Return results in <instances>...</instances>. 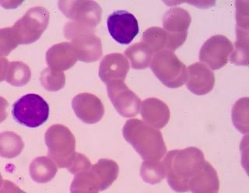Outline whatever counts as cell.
Returning a JSON list of instances; mask_svg holds the SVG:
<instances>
[{"mask_svg":"<svg viewBox=\"0 0 249 193\" xmlns=\"http://www.w3.org/2000/svg\"><path fill=\"white\" fill-rule=\"evenodd\" d=\"M206 160L202 150L196 147L171 150L163 161L167 183L174 191H189L191 180L203 168Z\"/></svg>","mask_w":249,"mask_h":193,"instance_id":"6da1fadb","label":"cell"},{"mask_svg":"<svg viewBox=\"0 0 249 193\" xmlns=\"http://www.w3.org/2000/svg\"><path fill=\"white\" fill-rule=\"evenodd\" d=\"M123 137L145 160H160L167 147L161 133L139 119H129L123 127Z\"/></svg>","mask_w":249,"mask_h":193,"instance_id":"7a4b0ae2","label":"cell"},{"mask_svg":"<svg viewBox=\"0 0 249 193\" xmlns=\"http://www.w3.org/2000/svg\"><path fill=\"white\" fill-rule=\"evenodd\" d=\"M66 39L70 40L77 60L93 63L101 59L103 54L102 43L92 28L75 22H69L64 28Z\"/></svg>","mask_w":249,"mask_h":193,"instance_id":"3957f363","label":"cell"},{"mask_svg":"<svg viewBox=\"0 0 249 193\" xmlns=\"http://www.w3.org/2000/svg\"><path fill=\"white\" fill-rule=\"evenodd\" d=\"M49 158L60 168H68L76 156V139L63 125L49 127L45 135Z\"/></svg>","mask_w":249,"mask_h":193,"instance_id":"277c9868","label":"cell"},{"mask_svg":"<svg viewBox=\"0 0 249 193\" xmlns=\"http://www.w3.org/2000/svg\"><path fill=\"white\" fill-rule=\"evenodd\" d=\"M12 115L20 125L37 128L49 119V104L38 94H26L14 104Z\"/></svg>","mask_w":249,"mask_h":193,"instance_id":"5b68a950","label":"cell"},{"mask_svg":"<svg viewBox=\"0 0 249 193\" xmlns=\"http://www.w3.org/2000/svg\"><path fill=\"white\" fill-rule=\"evenodd\" d=\"M150 65L154 75L167 88H178L186 81L187 67L172 51L157 53Z\"/></svg>","mask_w":249,"mask_h":193,"instance_id":"8992f818","label":"cell"},{"mask_svg":"<svg viewBox=\"0 0 249 193\" xmlns=\"http://www.w3.org/2000/svg\"><path fill=\"white\" fill-rule=\"evenodd\" d=\"M49 18V12L44 7L30 9L12 27L19 45H29L37 41L48 28Z\"/></svg>","mask_w":249,"mask_h":193,"instance_id":"52a82bcc","label":"cell"},{"mask_svg":"<svg viewBox=\"0 0 249 193\" xmlns=\"http://www.w3.org/2000/svg\"><path fill=\"white\" fill-rule=\"evenodd\" d=\"M58 6L66 18L81 25L93 29L101 22L102 9L97 2L93 1H59Z\"/></svg>","mask_w":249,"mask_h":193,"instance_id":"ba28073f","label":"cell"},{"mask_svg":"<svg viewBox=\"0 0 249 193\" xmlns=\"http://www.w3.org/2000/svg\"><path fill=\"white\" fill-rule=\"evenodd\" d=\"M191 22L189 13L180 7L170 9L164 14L163 30L169 36V51H175L185 43Z\"/></svg>","mask_w":249,"mask_h":193,"instance_id":"9c48e42d","label":"cell"},{"mask_svg":"<svg viewBox=\"0 0 249 193\" xmlns=\"http://www.w3.org/2000/svg\"><path fill=\"white\" fill-rule=\"evenodd\" d=\"M106 85L109 98L122 116L132 118L140 113L141 100L126 86L124 81L116 80Z\"/></svg>","mask_w":249,"mask_h":193,"instance_id":"30bf717a","label":"cell"},{"mask_svg":"<svg viewBox=\"0 0 249 193\" xmlns=\"http://www.w3.org/2000/svg\"><path fill=\"white\" fill-rule=\"evenodd\" d=\"M233 50V44L224 35H214L203 44L199 53V59L213 70H220L228 62Z\"/></svg>","mask_w":249,"mask_h":193,"instance_id":"8fae6325","label":"cell"},{"mask_svg":"<svg viewBox=\"0 0 249 193\" xmlns=\"http://www.w3.org/2000/svg\"><path fill=\"white\" fill-rule=\"evenodd\" d=\"M107 29L113 39L121 45H128L139 34L138 20L125 10H117L108 17Z\"/></svg>","mask_w":249,"mask_h":193,"instance_id":"7c38bea8","label":"cell"},{"mask_svg":"<svg viewBox=\"0 0 249 193\" xmlns=\"http://www.w3.org/2000/svg\"><path fill=\"white\" fill-rule=\"evenodd\" d=\"M72 107L76 116L88 124L98 123L105 115L103 103L97 96L89 93H84L74 97Z\"/></svg>","mask_w":249,"mask_h":193,"instance_id":"4fadbf2b","label":"cell"},{"mask_svg":"<svg viewBox=\"0 0 249 193\" xmlns=\"http://www.w3.org/2000/svg\"><path fill=\"white\" fill-rule=\"evenodd\" d=\"M186 87L196 95H205L213 89L214 73L203 63H196L187 69Z\"/></svg>","mask_w":249,"mask_h":193,"instance_id":"5bb4252c","label":"cell"},{"mask_svg":"<svg viewBox=\"0 0 249 193\" xmlns=\"http://www.w3.org/2000/svg\"><path fill=\"white\" fill-rule=\"evenodd\" d=\"M128 70L129 63L126 57L121 53H111L101 61L99 76L105 84L116 80L124 81Z\"/></svg>","mask_w":249,"mask_h":193,"instance_id":"9a60e30c","label":"cell"},{"mask_svg":"<svg viewBox=\"0 0 249 193\" xmlns=\"http://www.w3.org/2000/svg\"><path fill=\"white\" fill-rule=\"evenodd\" d=\"M140 107L144 123L154 129H162L169 122V107L158 98H147L143 101Z\"/></svg>","mask_w":249,"mask_h":193,"instance_id":"2e32d148","label":"cell"},{"mask_svg":"<svg viewBox=\"0 0 249 193\" xmlns=\"http://www.w3.org/2000/svg\"><path fill=\"white\" fill-rule=\"evenodd\" d=\"M76 54L69 42H62L53 45L47 51L46 62L53 70L63 72L68 70L76 64Z\"/></svg>","mask_w":249,"mask_h":193,"instance_id":"e0dca14e","label":"cell"},{"mask_svg":"<svg viewBox=\"0 0 249 193\" xmlns=\"http://www.w3.org/2000/svg\"><path fill=\"white\" fill-rule=\"evenodd\" d=\"M189 191L193 193H216L220 189L217 172L208 161L196 175L191 180Z\"/></svg>","mask_w":249,"mask_h":193,"instance_id":"ac0fdd59","label":"cell"},{"mask_svg":"<svg viewBox=\"0 0 249 193\" xmlns=\"http://www.w3.org/2000/svg\"><path fill=\"white\" fill-rule=\"evenodd\" d=\"M89 172L98 181L100 191L110 187L119 176V168L116 162L108 159H101L89 168Z\"/></svg>","mask_w":249,"mask_h":193,"instance_id":"d6986e66","label":"cell"},{"mask_svg":"<svg viewBox=\"0 0 249 193\" xmlns=\"http://www.w3.org/2000/svg\"><path fill=\"white\" fill-rule=\"evenodd\" d=\"M30 175L37 183L49 182L56 175L57 166L52 159L47 157L35 158L30 164Z\"/></svg>","mask_w":249,"mask_h":193,"instance_id":"ffe728a7","label":"cell"},{"mask_svg":"<svg viewBox=\"0 0 249 193\" xmlns=\"http://www.w3.org/2000/svg\"><path fill=\"white\" fill-rule=\"evenodd\" d=\"M124 55L130 61L132 69L144 70L150 67L154 53L146 44L139 42L128 48Z\"/></svg>","mask_w":249,"mask_h":193,"instance_id":"44dd1931","label":"cell"},{"mask_svg":"<svg viewBox=\"0 0 249 193\" xmlns=\"http://www.w3.org/2000/svg\"><path fill=\"white\" fill-rule=\"evenodd\" d=\"M141 42L146 44L154 55L163 50H169V36L163 28L157 27L148 28L142 35Z\"/></svg>","mask_w":249,"mask_h":193,"instance_id":"7402d4cb","label":"cell"},{"mask_svg":"<svg viewBox=\"0 0 249 193\" xmlns=\"http://www.w3.org/2000/svg\"><path fill=\"white\" fill-rule=\"evenodd\" d=\"M24 147L23 140L14 132L0 133V157L8 159L17 158Z\"/></svg>","mask_w":249,"mask_h":193,"instance_id":"603a6c76","label":"cell"},{"mask_svg":"<svg viewBox=\"0 0 249 193\" xmlns=\"http://www.w3.org/2000/svg\"><path fill=\"white\" fill-rule=\"evenodd\" d=\"M235 49L230 55L231 62L239 66L249 64V30L236 28Z\"/></svg>","mask_w":249,"mask_h":193,"instance_id":"cb8c5ba5","label":"cell"},{"mask_svg":"<svg viewBox=\"0 0 249 193\" xmlns=\"http://www.w3.org/2000/svg\"><path fill=\"white\" fill-rule=\"evenodd\" d=\"M31 77L30 67L23 62H11L8 66L6 80L12 86H24Z\"/></svg>","mask_w":249,"mask_h":193,"instance_id":"d4e9b609","label":"cell"},{"mask_svg":"<svg viewBox=\"0 0 249 193\" xmlns=\"http://www.w3.org/2000/svg\"><path fill=\"white\" fill-rule=\"evenodd\" d=\"M100 185L89 170L76 174L71 184V193H98Z\"/></svg>","mask_w":249,"mask_h":193,"instance_id":"484cf974","label":"cell"},{"mask_svg":"<svg viewBox=\"0 0 249 193\" xmlns=\"http://www.w3.org/2000/svg\"><path fill=\"white\" fill-rule=\"evenodd\" d=\"M140 175L146 183L158 184L165 177L163 162L160 160H145L141 166Z\"/></svg>","mask_w":249,"mask_h":193,"instance_id":"4316f807","label":"cell"},{"mask_svg":"<svg viewBox=\"0 0 249 193\" xmlns=\"http://www.w3.org/2000/svg\"><path fill=\"white\" fill-rule=\"evenodd\" d=\"M232 119L236 129L241 133H249V98H241L234 105Z\"/></svg>","mask_w":249,"mask_h":193,"instance_id":"83f0119b","label":"cell"},{"mask_svg":"<svg viewBox=\"0 0 249 193\" xmlns=\"http://www.w3.org/2000/svg\"><path fill=\"white\" fill-rule=\"evenodd\" d=\"M40 80L45 90L49 91L60 90L66 84V76L63 72L53 70L50 68L45 69L41 72Z\"/></svg>","mask_w":249,"mask_h":193,"instance_id":"f1b7e54d","label":"cell"},{"mask_svg":"<svg viewBox=\"0 0 249 193\" xmlns=\"http://www.w3.org/2000/svg\"><path fill=\"white\" fill-rule=\"evenodd\" d=\"M19 45L13 28L0 29V57L7 56Z\"/></svg>","mask_w":249,"mask_h":193,"instance_id":"f546056e","label":"cell"},{"mask_svg":"<svg viewBox=\"0 0 249 193\" xmlns=\"http://www.w3.org/2000/svg\"><path fill=\"white\" fill-rule=\"evenodd\" d=\"M236 12V28L249 30V2H237Z\"/></svg>","mask_w":249,"mask_h":193,"instance_id":"4dcf8cb0","label":"cell"},{"mask_svg":"<svg viewBox=\"0 0 249 193\" xmlns=\"http://www.w3.org/2000/svg\"><path fill=\"white\" fill-rule=\"evenodd\" d=\"M90 168H91V164L89 159L84 156V154L76 153L73 161L68 168V171L72 174L76 175L80 172L88 171Z\"/></svg>","mask_w":249,"mask_h":193,"instance_id":"1f68e13d","label":"cell"},{"mask_svg":"<svg viewBox=\"0 0 249 193\" xmlns=\"http://www.w3.org/2000/svg\"><path fill=\"white\" fill-rule=\"evenodd\" d=\"M0 193H27L23 191L13 181L4 180L2 186L0 187Z\"/></svg>","mask_w":249,"mask_h":193,"instance_id":"d6a6232c","label":"cell"},{"mask_svg":"<svg viewBox=\"0 0 249 193\" xmlns=\"http://www.w3.org/2000/svg\"><path fill=\"white\" fill-rule=\"evenodd\" d=\"M9 106L7 101L0 97V123L6 120L7 118V108Z\"/></svg>","mask_w":249,"mask_h":193,"instance_id":"836d02e7","label":"cell"},{"mask_svg":"<svg viewBox=\"0 0 249 193\" xmlns=\"http://www.w3.org/2000/svg\"><path fill=\"white\" fill-rule=\"evenodd\" d=\"M9 62L4 57H0V82L6 78Z\"/></svg>","mask_w":249,"mask_h":193,"instance_id":"e575fe53","label":"cell"},{"mask_svg":"<svg viewBox=\"0 0 249 193\" xmlns=\"http://www.w3.org/2000/svg\"><path fill=\"white\" fill-rule=\"evenodd\" d=\"M2 183H3V179H2V175H1V174H0V187L2 186Z\"/></svg>","mask_w":249,"mask_h":193,"instance_id":"d590c367","label":"cell"}]
</instances>
